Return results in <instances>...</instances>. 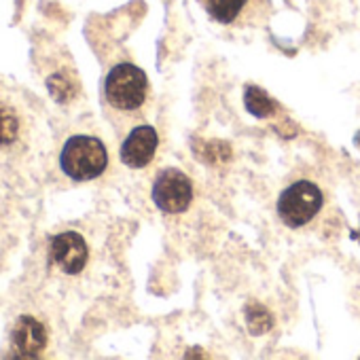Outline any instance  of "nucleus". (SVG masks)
<instances>
[{"mask_svg": "<svg viewBox=\"0 0 360 360\" xmlns=\"http://www.w3.org/2000/svg\"><path fill=\"white\" fill-rule=\"evenodd\" d=\"M108 165V153L102 140L94 136H72L66 140L60 153V167L62 172L77 180V183H87V180L98 178Z\"/></svg>", "mask_w": 360, "mask_h": 360, "instance_id": "obj_2", "label": "nucleus"}, {"mask_svg": "<svg viewBox=\"0 0 360 360\" xmlns=\"http://www.w3.org/2000/svg\"><path fill=\"white\" fill-rule=\"evenodd\" d=\"M206 13L221 26H261L271 15L269 0H200Z\"/></svg>", "mask_w": 360, "mask_h": 360, "instance_id": "obj_5", "label": "nucleus"}, {"mask_svg": "<svg viewBox=\"0 0 360 360\" xmlns=\"http://www.w3.org/2000/svg\"><path fill=\"white\" fill-rule=\"evenodd\" d=\"M104 96L106 102L123 112H131L144 106L148 98V81L144 70L138 66L123 62L117 64L104 81Z\"/></svg>", "mask_w": 360, "mask_h": 360, "instance_id": "obj_4", "label": "nucleus"}, {"mask_svg": "<svg viewBox=\"0 0 360 360\" xmlns=\"http://www.w3.org/2000/svg\"><path fill=\"white\" fill-rule=\"evenodd\" d=\"M5 240V223H3V214H0V244Z\"/></svg>", "mask_w": 360, "mask_h": 360, "instance_id": "obj_11", "label": "nucleus"}, {"mask_svg": "<svg viewBox=\"0 0 360 360\" xmlns=\"http://www.w3.org/2000/svg\"><path fill=\"white\" fill-rule=\"evenodd\" d=\"M49 263L66 276H79L89 263V246L79 231H62L49 244Z\"/></svg>", "mask_w": 360, "mask_h": 360, "instance_id": "obj_7", "label": "nucleus"}, {"mask_svg": "<svg viewBox=\"0 0 360 360\" xmlns=\"http://www.w3.org/2000/svg\"><path fill=\"white\" fill-rule=\"evenodd\" d=\"M159 136L153 125H138L121 144V161L127 167H144L157 153Z\"/></svg>", "mask_w": 360, "mask_h": 360, "instance_id": "obj_8", "label": "nucleus"}, {"mask_svg": "<svg viewBox=\"0 0 360 360\" xmlns=\"http://www.w3.org/2000/svg\"><path fill=\"white\" fill-rule=\"evenodd\" d=\"M51 142L30 94L0 79V191H26L47 172Z\"/></svg>", "mask_w": 360, "mask_h": 360, "instance_id": "obj_1", "label": "nucleus"}, {"mask_svg": "<svg viewBox=\"0 0 360 360\" xmlns=\"http://www.w3.org/2000/svg\"><path fill=\"white\" fill-rule=\"evenodd\" d=\"M153 202L165 214H180L189 210L193 202V185L185 172L165 167L157 174L153 183Z\"/></svg>", "mask_w": 360, "mask_h": 360, "instance_id": "obj_6", "label": "nucleus"}, {"mask_svg": "<svg viewBox=\"0 0 360 360\" xmlns=\"http://www.w3.org/2000/svg\"><path fill=\"white\" fill-rule=\"evenodd\" d=\"M13 347L20 358H39L47 347V328L34 316H22L13 326Z\"/></svg>", "mask_w": 360, "mask_h": 360, "instance_id": "obj_9", "label": "nucleus"}, {"mask_svg": "<svg viewBox=\"0 0 360 360\" xmlns=\"http://www.w3.org/2000/svg\"><path fill=\"white\" fill-rule=\"evenodd\" d=\"M246 108L252 112V115H259V117H265L274 110V104L271 100L267 98L265 91L257 89V87H248L246 89Z\"/></svg>", "mask_w": 360, "mask_h": 360, "instance_id": "obj_10", "label": "nucleus"}, {"mask_svg": "<svg viewBox=\"0 0 360 360\" xmlns=\"http://www.w3.org/2000/svg\"><path fill=\"white\" fill-rule=\"evenodd\" d=\"M324 208V193L314 180L301 178L288 185L278 198V217L288 229L307 227Z\"/></svg>", "mask_w": 360, "mask_h": 360, "instance_id": "obj_3", "label": "nucleus"}]
</instances>
